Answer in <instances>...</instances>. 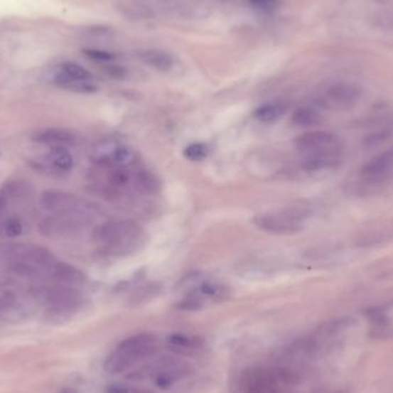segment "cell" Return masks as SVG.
<instances>
[{"instance_id":"6da1fadb","label":"cell","mask_w":393,"mask_h":393,"mask_svg":"<svg viewBox=\"0 0 393 393\" xmlns=\"http://www.w3.org/2000/svg\"><path fill=\"white\" fill-rule=\"evenodd\" d=\"M299 375L288 365H259L240 372L239 393H291Z\"/></svg>"},{"instance_id":"7a4b0ae2","label":"cell","mask_w":393,"mask_h":393,"mask_svg":"<svg viewBox=\"0 0 393 393\" xmlns=\"http://www.w3.org/2000/svg\"><path fill=\"white\" fill-rule=\"evenodd\" d=\"M159 350V340L154 333L132 335L119 343L106 357L104 370L109 375L128 374L139 365L154 357Z\"/></svg>"},{"instance_id":"3957f363","label":"cell","mask_w":393,"mask_h":393,"mask_svg":"<svg viewBox=\"0 0 393 393\" xmlns=\"http://www.w3.org/2000/svg\"><path fill=\"white\" fill-rule=\"evenodd\" d=\"M193 368L188 361L178 355L159 357L149 365L137 367L126 374V378L132 382L152 379L160 390H171L181 382L193 375Z\"/></svg>"},{"instance_id":"277c9868","label":"cell","mask_w":393,"mask_h":393,"mask_svg":"<svg viewBox=\"0 0 393 393\" xmlns=\"http://www.w3.org/2000/svg\"><path fill=\"white\" fill-rule=\"evenodd\" d=\"M95 238L106 252L126 255L141 249V244L144 243V232L132 221H117L100 225L95 232Z\"/></svg>"},{"instance_id":"5b68a950","label":"cell","mask_w":393,"mask_h":393,"mask_svg":"<svg viewBox=\"0 0 393 393\" xmlns=\"http://www.w3.org/2000/svg\"><path fill=\"white\" fill-rule=\"evenodd\" d=\"M33 297L46 305L48 311L55 316H66L77 311L81 307V292L70 286L51 284V286H36L31 289Z\"/></svg>"},{"instance_id":"8992f818","label":"cell","mask_w":393,"mask_h":393,"mask_svg":"<svg viewBox=\"0 0 393 393\" xmlns=\"http://www.w3.org/2000/svg\"><path fill=\"white\" fill-rule=\"evenodd\" d=\"M41 205L48 212L55 215L74 216L77 219H91L95 215L97 208L85 199L78 198L77 195L61 191H45L41 197Z\"/></svg>"},{"instance_id":"52a82bcc","label":"cell","mask_w":393,"mask_h":393,"mask_svg":"<svg viewBox=\"0 0 393 393\" xmlns=\"http://www.w3.org/2000/svg\"><path fill=\"white\" fill-rule=\"evenodd\" d=\"M306 213L298 210H283L277 213L260 214L253 222L264 232L276 235H292L303 230Z\"/></svg>"},{"instance_id":"ba28073f","label":"cell","mask_w":393,"mask_h":393,"mask_svg":"<svg viewBox=\"0 0 393 393\" xmlns=\"http://www.w3.org/2000/svg\"><path fill=\"white\" fill-rule=\"evenodd\" d=\"M85 220L74 216L53 215L39 223V232L48 238H68L81 232Z\"/></svg>"},{"instance_id":"9c48e42d","label":"cell","mask_w":393,"mask_h":393,"mask_svg":"<svg viewBox=\"0 0 393 393\" xmlns=\"http://www.w3.org/2000/svg\"><path fill=\"white\" fill-rule=\"evenodd\" d=\"M294 145L298 151L303 154H312L323 151L337 150L340 149V141L336 135L329 131H311L299 136Z\"/></svg>"},{"instance_id":"30bf717a","label":"cell","mask_w":393,"mask_h":393,"mask_svg":"<svg viewBox=\"0 0 393 393\" xmlns=\"http://www.w3.org/2000/svg\"><path fill=\"white\" fill-rule=\"evenodd\" d=\"M166 342L169 351L178 357H195L206 350V342L203 338L185 333H171Z\"/></svg>"},{"instance_id":"8fae6325","label":"cell","mask_w":393,"mask_h":393,"mask_svg":"<svg viewBox=\"0 0 393 393\" xmlns=\"http://www.w3.org/2000/svg\"><path fill=\"white\" fill-rule=\"evenodd\" d=\"M393 171V152H385L372 158L361 169V176L370 183L384 181Z\"/></svg>"},{"instance_id":"7c38bea8","label":"cell","mask_w":393,"mask_h":393,"mask_svg":"<svg viewBox=\"0 0 393 393\" xmlns=\"http://www.w3.org/2000/svg\"><path fill=\"white\" fill-rule=\"evenodd\" d=\"M48 279L65 286H81L87 281L85 274L75 266L55 260L48 271Z\"/></svg>"},{"instance_id":"4fadbf2b","label":"cell","mask_w":393,"mask_h":393,"mask_svg":"<svg viewBox=\"0 0 393 393\" xmlns=\"http://www.w3.org/2000/svg\"><path fill=\"white\" fill-rule=\"evenodd\" d=\"M360 87L352 83H338L328 90L327 98L329 102L338 108H348L355 106L361 98Z\"/></svg>"},{"instance_id":"5bb4252c","label":"cell","mask_w":393,"mask_h":393,"mask_svg":"<svg viewBox=\"0 0 393 393\" xmlns=\"http://www.w3.org/2000/svg\"><path fill=\"white\" fill-rule=\"evenodd\" d=\"M33 141L37 144L48 145V146H67L74 144L75 136L68 130L60 129V128H48V129L41 130L33 134Z\"/></svg>"},{"instance_id":"9a60e30c","label":"cell","mask_w":393,"mask_h":393,"mask_svg":"<svg viewBox=\"0 0 393 393\" xmlns=\"http://www.w3.org/2000/svg\"><path fill=\"white\" fill-rule=\"evenodd\" d=\"M340 163V149L323 151L318 154H307L303 161V167L309 171L335 168Z\"/></svg>"},{"instance_id":"2e32d148","label":"cell","mask_w":393,"mask_h":393,"mask_svg":"<svg viewBox=\"0 0 393 393\" xmlns=\"http://www.w3.org/2000/svg\"><path fill=\"white\" fill-rule=\"evenodd\" d=\"M46 163L51 167L52 171H70L74 167V159L72 154L66 150V147H51L45 159Z\"/></svg>"},{"instance_id":"e0dca14e","label":"cell","mask_w":393,"mask_h":393,"mask_svg":"<svg viewBox=\"0 0 393 393\" xmlns=\"http://www.w3.org/2000/svg\"><path fill=\"white\" fill-rule=\"evenodd\" d=\"M355 318H340L331 320V321L324 322L320 327L316 329L314 333V336L318 340H324V338H329V337L335 336L337 333H342V331L350 329L352 325H355Z\"/></svg>"},{"instance_id":"ac0fdd59","label":"cell","mask_w":393,"mask_h":393,"mask_svg":"<svg viewBox=\"0 0 393 393\" xmlns=\"http://www.w3.org/2000/svg\"><path fill=\"white\" fill-rule=\"evenodd\" d=\"M141 60L147 66L154 67V70L168 72L174 65L173 58L165 52L158 50H147L139 54Z\"/></svg>"},{"instance_id":"d6986e66","label":"cell","mask_w":393,"mask_h":393,"mask_svg":"<svg viewBox=\"0 0 393 393\" xmlns=\"http://www.w3.org/2000/svg\"><path fill=\"white\" fill-rule=\"evenodd\" d=\"M286 112V105L284 102H270L259 107L254 112V117L264 124H271L274 121L279 120Z\"/></svg>"},{"instance_id":"ffe728a7","label":"cell","mask_w":393,"mask_h":393,"mask_svg":"<svg viewBox=\"0 0 393 393\" xmlns=\"http://www.w3.org/2000/svg\"><path fill=\"white\" fill-rule=\"evenodd\" d=\"M134 188L139 190V193L154 195L159 191L160 183L154 174L146 171H136Z\"/></svg>"},{"instance_id":"44dd1931","label":"cell","mask_w":393,"mask_h":393,"mask_svg":"<svg viewBox=\"0 0 393 393\" xmlns=\"http://www.w3.org/2000/svg\"><path fill=\"white\" fill-rule=\"evenodd\" d=\"M55 74L63 76V77L76 80V81L92 82L91 72L85 70V67H82L81 65L75 63H61Z\"/></svg>"},{"instance_id":"7402d4cb","label":"cell","mask_w":393,"mask_h":393,"mask_svg":"<svg viewBox=\"0 0 393 393\" xmlns=\"http://www.w3.org/2000/svg\"><path fill=\"white\" fill-rule=\"evenodd\" d=\"M54 83L61 89L72 91L76 93H92L96 92L97 87L93 85V82L76 81L70 78L63 77L55 74L54 75Z\"/></svg>"},{"instance_id":"603a6c76","label":"cell","mask_w":393,"mask_h":393,"mask_svg":"<svg viewBox=\"0 0 393 393\" xmlns=\"http://www.w3.org/2000/svg\"><path fill=\"white\" fill-rule=\"evenodd\" d=\"M321 120V114L313 107L298 108L291 117L292 124L298 126H316Z\"/></svg>"},{"instance_id":"cb8c5ba5","label":"cell","mask_w":393,"mask_h":393,"mask_svg":"<svg viewBox=\"0 0 393 393\" xmlns=\"http://www.w3.org/2000/svg\"><path fill=\"white\" fill-rule=\"evenodd\" d=\"M392 134V126H387V128H382V129L370 132V135H367L363 139V145L368 147V149L378 146V145H381L382 143H384L385 141L390 139Z\"/></svg>"},{"instance_id":"d4e9b609","label":"cell","mask_w":393,"mask_h":393,"mask_svg":"<svg viewBox=\"0 0 393 393\" xmlns=\"http://www.w3.org/2000/svg\"><path fill=\"white\" fill-rule=\"evenodd\" d=\"M1 228H3V232L5 234V236L9 238H16L21 236L24 230L23 222L18 217H16V216H12V217L7 219L4 222Z\"/></svg>"},{"instance_id":"484cf974","label":"cell","mask_w":393,"mask_h":393,"mask_svg":"<svg viewBox=\"0 0 393 393\" xmlns=\"http://www.w3.org/2000/svg\"><path fill=\"white\" fill-rule=\"evenodd\" d=\"M208 154V147L203 143H193L184 150V156L191 161H201Z\"/></svg>"},{"instance_id":"4316f807","label":"cell","mask_w":393,"mask_h":393,"mask_svg":"<svg viewBox=\"0 0 393 393\" xmlns=\"http://www.w3.org/2000/svg\"><path fill=\"white\" fill-rule=\"evenodd\" d=\"M105 393H156L147 387L131 384H111L105 389Z\"/></svg>"},{"instance_id":"83f0119b","label":"cell","mask_w":393,"mask_h":393,"mask_svg":"<svg viewBox=\"0 0 393 393\" xmlns=\"http://www.w3.org/2000/svg\"><path fill=\"white\" fill-rule=\"evenodd\" d=\"M85 55L90 58L92 60L99 61V63H108L114 59V55L108 52L98 51V50H87L85 51Z\"/></svg>"},{"instance_id":"f1b7e54d","label":"cell","mask_w":393,"mask_h":393,"mask_svg":"<svg viewBox=\"0 0 393 393\" xmlns=\"http://www.w3.org/2000/svg\"><path fill=\"white\" fill-rule=\"evenodd\" d=\"M249 1L258 9H270V7L275 6V4L279 0H249Z\"/></svg>"},{"instance_id":"f546056e","label":"cell","mask_w":393,"mask_h":393,"mask_svg":"<svg viewBox=\"0 0 393 393\" xmlns=\"http://www.w3.org/2000/svg\"><path fill=\"white\" fill-rule=\"evenodd\" d=\"M7 203H9V198L3 193H0V216L3 215L6 210Z\"/></svg>"},{"instance_id":"4dcf8cb0","label":"cell","mask_w":393,"mask_h":393,"mask_svg":"<svg viewBox=\"0 0 393 393\" xmlns=\"http://www.w3.org/2000/svg\"><path fill=\"white\" fill-rule=\"evenodd\" d=\"M57 393H82L80 391L75 390V389H70V387H66V389H63V390L59 391Z\"/></svg>"}]
</instances>
